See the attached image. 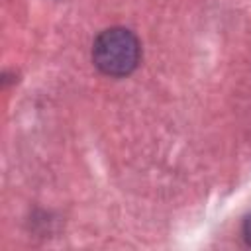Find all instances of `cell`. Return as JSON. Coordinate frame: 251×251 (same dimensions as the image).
I'll return each mask as SVG.
<instances>
[{"mask_svg": "<svg viewBox=\"0 0 251 251\" xmlns=\"http://www.w3.org/2000/svg\"><path fill=\"white\" fill-rule=\"evenodd\" d=\"M141 59V45L133 31L126 27L104 29L92 45V61L108 76H127Z\"/></svg>", "mask_w": 251, "mask_h": 251, "instance_id": "cell-1", "label": "cell"}, {"mask_svg": "<svg viewBox=\"0 0 251 251\" xmlns=\"http://www.w3.org/2000/svg\"><path fill=\"white\" fill-rule=\"evenodd\" d=\"M243 239L247 245H251V214H247V218L243 222Z\"/></svg>", "mask_w": 251, "mask_h": 251, "instance_id": "cell-2", "label": "cell"}]
</instances>
